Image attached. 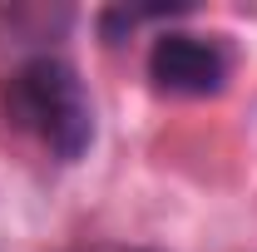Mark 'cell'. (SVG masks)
Here are the masks:
<instances>
[{
    "mask_svg": "<svg viewBox=\"0 0 257 252\" xmlns=\"http://www.w3.org/2000/svg\"><path fill=\"white\" fill-rule=\"evenodd\" d=\"M5 119L30 134L45 154L60 163L89 154L94 144V104L79 79V69L60 55H35L25 60L5 84Z\"/></svg>",
    "mask_w": 257,
    "mask_h": 252,
    "instance_id": "6da1fadb",
    "label": "cell"
},
{
    "mask_svg": "<svg viewBox=\"0 0 257 252\" xmlns=\"http://www.w3.org/2000/svg\"><path fill=\"white\" fill-rule=\"evenodd\" d=\"M227 50L208 35H188V30H168L154 40L149 50V79L163 94L178 99H208L227 84Z\"/></svg>",
    "mask_w": 257,
    "mask_h": 252,
    "instance_id": "7a4b0ae2",
    "label": "cell"
},
{
    "mask_svg": "<svg viewBox=\"0 0 257 252\" xmlns=\"http://www.w3.org/2000/svg\"><path fill=\"white\" fill-rule=\"evenodd\" d=\"M79 252H154V247H128V242H94V247H79Z\"/></svg>",
    "mask_w": 257,
    "mask_h": 252,
    "instance_id": "3957f363",
    "label": "cell"
}]
</instances>
